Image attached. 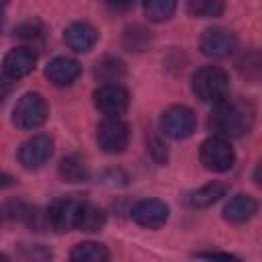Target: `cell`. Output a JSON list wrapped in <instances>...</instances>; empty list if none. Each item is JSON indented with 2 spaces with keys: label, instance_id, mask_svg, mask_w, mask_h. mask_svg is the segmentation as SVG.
Here are the masks:
<instances>
[{
  "label": "cell",
  "instance_id": "cell-16",
  "mask_svg": "<svg viewBox=\"0 0 262 262\" xmlns=\"http://www.w3.org/2000/svg\"><path fill=\"white\" fill-rule=\"evenodd\" d=\"M229 190V186L225 182H219V180H213L201 188H196L194 192L188 194V205L190 207H196V209H203V207H209L213 203H217L221 196H225Z\"/></svg>",
  "mask_w": 262,
  "mask_h": 262
},
{
  "label": "cell",
  "instance_id": "cell-28",
  "mask_svg": "<svg viewBox=\"0 0 262 262\" xmlns=\"http://www.w3.org/2000/svg\"><path fill=\"white\" fill-rule=\"evenodd\" d=\"M147 147H149V151L156 156V160H160V162L166 160V147H164L156 137H151V139L147 141Z\"/></svg>",
  "mask_w": 262,
  "mask_h": 262
},
{
  "label": "cell",
  "instance_id": "cell-1",
  "mask_svg": "<svg viewBox=\"0 0 262 262\" xmlns=\"http://www.w3.org/2000/svg\"><path fill=\"white\" fill-rule=\"evenodd\" d=\"M254 106L250 100L242 96L225 98L219 104H215L209 125L219 137H242L246 135L254 125Z\"/></svg>",
  "mask_w": 262,
  "mask_h": 262
},
{
  "label": "cell",
  "instance_id": "cell-26",
  "mask_svg": "<svg viewBox=\"0 0 262 262\" xmlns=\"http://www.w3.org/2000/svg\"><path fill=\"white\" fill-rule=\"evenodd\" d=\"M14 33H16L18 37H23V39H39V37H41V25L29 20V23L18 25Z\"/></svg>",
  "mask_w": 262,
  "mask_h": 262
},
{
  "label": "cell",
  "instance_id": "cell-3",
  "mask_svg": "<svg viewBox=\"0 0 262 262\" xmlns=\"http://www.w3.org/2000/svg\"><path fill=\"white\" fill-rule=\"evenodd\" d=\"M86 205V199L82 196H61L55 199L47 209V221L49 227L55 231H72L78 229L82 209Z\"/></svg>",
  "mask_w": 262,
  "mask_h": 262
},
{
  "label": "cell",
  "instance_id": "cell-2",
  "mask_svg": "<svg viewBox=\"0 0 262 262\" xmlns=\"http://www.w3.org/2000/svg\"><path fill=\"white\" fill-rule=\"evenodd\" d=\"M229 78L227 72L219 66H203L192 76V92L199 100L219 104L227 98Z\"/></svg>",
  "mask_w": 262,
  "mask_h": 262
},
{
  "label": "cell",
  "instance_id": "cell-30",
  "mask_svg": "<svg viewBox=\"0 0 262 262\" xmlns=\"http://www.w3.org/2000/svg\"><path fill=\"white\" fill-rule=\"evenodd\" d=\"M2 262H8V258H6V256H2Z\"/></svg>",
  "mask_w": 262,
  "mask_h": 262
},
{
  "label": "cell",
  "instance_id": "cell-17",
  "mask_svg": "<svg viewBox=\"0 0 262 262\" xmlns=\"http://www.w3.org/2000/svg\"><path fill=\"white\" fill-rule=\"evenodd\" d=\"M70 262H108V250L98 242H82L72 248Z\"/></svg>",
  "mask_w": 262,
  "mask_h": 262
},
{
  "label": "cell",
  "instance_id": "cell-8",
  "mask_svg": "<svg viewBox=\"0 0 262 262\" xmlns=\"http://www.w3.org/2000/svg\"><path fill=\"white\" fill-rule=\"evenodd\" d=\"M235 47H237V37L233 31L225 27H211L201 35V51L207 57L223 59L231 55Z\"/></svg>",
  "mask_w": 262,
  "mask_h": 262
},
{
  "label": "cell",
  "instance_id": "cell-23",
  "mask_svg": "<svg viewBox=\"0 0 262 262\" xmlns=\"http://www.w3.org/2000/svg\"><path fill=\"white\" fill-rule=\"evenodd\" d=\"M186 8L192 16L211 18V16H219L223 12V2H219V0H190L186 4Z\"/></svg>",
  "mask_w": 262,
  "mask_h": 262
},
{
  "label": "cell",
  "instance_id": "cell-4",
  "mask_svg": "<svg viewBox=\"0 0 262 262\" xmlns=\"http://www.w3.org/2000/svg\"><path fill=\"white\" fill-rule=\"evenodd\" d=\"M47 102L37 92H27L18 98L14 111H12V123L18 129H37L47 121Z\"/></svg>",
  "mask_w": 262,
  "mask_h": 262
},
{
  "label": "cell",
  "instance_id": "cell-5",
  "mask_svg": "<svg viewBox=\"0 0 262 262\" xmlns=\"http://www.w3.org/2000/svg\"><path fill=\"white\" fill-rule=\"evenodd\" d=\"M199 158H201V164L211 172H227L235 162L233 147L225 137H219V135H211L201 143Z\"/></svg>",
  "mask_w": 262,
  "mask_h": 262
},
{
  "label": "cell",
  "instance_id": "cell-9",
  "mask_svg": "<svg viewBox=\"0 0 262 262\" xmlns=\"http://www.w3.org/2000/svg\"><path fill=\"white\" fill-rule=\"evenodd\" d=\"M53 154V141L49 135L45 133H37L33 137H29L20 149H18V162L27 168V170H37L43 164H47V160Z\"/></svg>",
  "mask_w": 262,
  "mask_h": 262
},
{
  "label": "cell",
  "instance_id": "cell-18",
  "mask_svg": "<svg viewBox=\"0 0 262 262\" xmlns=\"http://www.w3.org/2000/svg\"><path fill=\"white\" fill-rule=\"evenodd\" d=\"M94 76L104 84H117L125 76V63L119 57H104L96 63Z\"/></svg>",
  "mask_w": 262,
  "mask_h": 262
},
{
  "label": "cell",
  "instance_id": "cell-25",
  "mask_svg": "<svg viewBox=\"0 0 262 262\" xmlns=\"http://www.w3.org/2000/svg\"><path fill=\"white\" fill-rule=\"evenodd\" d=\"M23 254L29 262H49L51 260V250H47L41 244H33V246H25Z\"/></svg>",
  "mask_w": 262,
  "mask_h": 262
},
{
  "label": "cell",
  "instance_id": "cell-14",
  "mask_svg": "<svg viewBox=\"0 0 262 262\" xmlns=\"http://www.w3.org/2000/svg\"><path fill=\"white\" fill-rule=\"evenodd\" d=\"M82 74V66L66 55L53 57L47 68H45V76L49 78V82H53L55 86H70L72 82L78 80V76Z\"/></svg>",
  "mask_w": 262,
  "mask_h": 262
},
{
  "label": "cell",
  "instance_id": "cell-20",
  "mask_svg": "<svg viewBox=\"0 0 262 262\" xmlns=\"http://www.w3.org/2000/svg\"><path fill=\"white\" fill-rule=\"evenodd\" d=\"M237 70L244 78H250V80L262 78V51H258V49L246 51L237 59Z\"/></svg>",
  "mask_w": 262,
  "mask_h": 262
},
{
  "label": "cell",
  "instance_id": "cell-6",
  "mask_svg": "<svg viewBox=\"0 0 262 262\" xmlns=\"http://www.w3.org/2000/svg\"><path fill=\"white\" fill-rule=\"evenodd\" d=\"M98 147L106 154H121L129 143V127L121 117H104L96 127Z\"/></svg>",
  "mask_w": 262,
  "mask_h": 262
},
{
  "label": "cell",
  "instance_id": "cell-27",
  "mask_svg": "<svg viewBox=\"0 0 262 262\" xmlns=\"http://www.w3.org/2000/svg\"><path fill=\"white\" fill-rule=\"evenodd\" d=\"M196 256L201 260H207V262H242L239 258H235L231 254H225V252H199Z\"/></svg>",
  "mask_w": 262,
  "mask_h": 262
},
{
  "label": "cell",
  "instance_id": "cell-24",
  "mask_svg": "<svg viewBox=\"0 0 262 262\" xmlns=\"http://www.w3.org/2000/svg\"><path fill=\"white\" fill-rule=\"evenodd\" d=\"M123 43H125V47L131 51H141V49H145L147 47V43H149V31H145L143 27H139V25H131V27H127L125 29V35H123Z\"/></svg>",
  "mask_w": 262,
  "mask_h": 262
},
{
  "label": "cell",
  "instance_id": "cell-29",
  "mask_svg": "<svg viewBox=\"0 0 262 262\" xmlns=\"http://www.w3.org/2000/svg\"><path fill=\"white\" fill-rule=\"evenodd\" d=\"M254 180L262 186V162H260V164L256 166V170H254Z\"/></svg>",
  "mask_w": 262,
  "mask_h": 262
},
{
  "label": "cell",
  "instance_id": "cell-11",
  "mask_svg": "<svg viewBox=\"0 0 262 262\" xmlns=\"http://www.w3.org/2000/svg\"><path fill=\"white\" fill-rule=\"evenodd\" d=\"M170 209L164 201L160 199H143L139 203H135V207L131 209V217L137 225L145 227V229H158L168 221Z\"/></svg>",
  "mask_w": 262,
  "mask_h": 262
},
{
  "label": "cell",
  "instance_id": "cell-12",
  "mask_svg": "<svg viewBox=\"0 0 262 262\" xmlns=\"http://www.w3.org/2000/svg\"><path fill=\"white\" fill-rule=\"evenodd\" d=\"M37 63V55L33 49L29 47H14L4 55L2 61V72L6 80H18L25 78L27 74H31L35 70Z\"/></svg>",
  "mask_w": 262,
  "mask_h": 262
},
{
  "label": "cell",
  "instance_id": "cell-13",
  "mask_svg": "<svg viewBox=\"0 0 262 262\" xmlns=\"http://www.w3.org/2000/svg\"><path fill=\"white\" fill-rule=\"evenodd\" d=\"M96 39H98L96 29L90 23H86V20H76V23L68 25L66 31H63L66 45L70 49L78 51V53H84V51L92 49L94 43H96Z\"/></svg>",
  "mask_w": 262,
  "mask_h": 262
},
{
  "label": "cell",
  "instance_id": "cell-15",
  "mask_svg": "<svg viewBox=\"0 0 262 262\" xmlns=\"http://www.w3.org/2000/svg\"><path fill=\"white\" fill-rule=\"evenodd\" d=\"M258 209V203L254 196L250 194H235L231 196L225 207H223V217L229 221V223H246L248 219L254 217Z\"/></svg>",
  "mask_w": 262,
  "mask_h": 262
},
{
  "label": "cell",
  "instance_id": "cell-10",
  "mask_svg": "<svg viewBox=\"0 0 262 262\" xmlns=\"http://www.w3.org/2000/svg\"><path fill=\"white\" fill-rule=\"evenodd\" d=\"M94 104L104 117H121L129 106V92L121 84H102L94 92Z\"/></svg>",
  "mask_w": 262,
  "mask_h": 262
},
{
  "label": "cell",
  "instance_id": "cell-19",
  "mask_svg": "<svg viewBox=\"0 0 262 262\" xmlns=\"http://www.w3.org/2000/svg\"><path fill=\"white\" fill-rule=\"evenodd\" d=\"M59 174L70 182H82L88 178V166L78 154H70L59 162Z\"/></svg>",
  "mask_w": 262,
  "mask_h": 262
},
{
  "label": "cell",
  "instance_id": "cell-22",
  "mask_svg": "<svg viewBox=\"0 0 262 262\" xmlns=\"http://www.w3.org/2000/svg\"><path fill=\"white\" fill-rule=\"evenodd\" d=\"M102 225H104V213L98 207H94L92 203L86 201V205L82 209V215H80L78 229L80 231H98Z\"/></svg>",
  "mask_w": 262,
  "mask_h": 262
},
{
  "label": "cell",
  "instance_id": "cell-7",
  "mask_svg": "<svg viewBox=\"0 0 262 262\" xmlns=\"http://www.w3.org/2000/svg\"><path fill=\"white\" fill-rule=\"evenodd\" d=\"M160 127L164 131V135H168L172 139H186L192 135V131L196 127V117L188 106L174 104L164 111Z\"/></svg>",
  "mask_w": 262,
  "mask_h": 262
},
{
  "label": "cell",
  "instance_id": "cell-21",
  "mask_svg": "<svg viewBox=\"0 0 262 262\" xmlns=\"http://www.w3.org/2000/svg\"><path fill=\"white\" fill-rule=\"evenodd\" d=\"M176 10V2L174 0H149L143 4V12L149 20H156V23H162V20H168Z\"/></svg>",
  "mask_w": 262,
  "mask_h": 262
}]
</instances>
